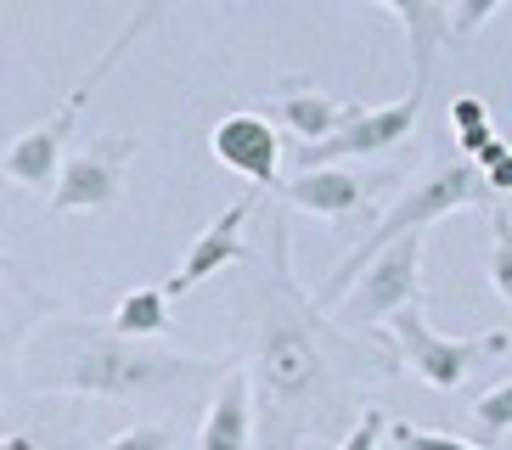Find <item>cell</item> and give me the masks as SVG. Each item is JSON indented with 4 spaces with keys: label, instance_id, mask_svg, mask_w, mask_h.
<instances>
[{
    "label": "cell",
    "instance_id": "cell-6",
    "mask_svg": "<svg viewBox=\"0 0 512 450\" xmlns=\"http://www.w3.org/2000/svg\"><path fill=\"white\" fill-rule=\"evenodd\" d=\"M417 287H422V237H406L366 265L355 293L332 310V327L361 332V327H377V321L389 327L400 310H417Z\"/></svg>",
    "mask_w": 512,
    "mask_h": 450
},
{
    "label": "cell",
    "instance_id": "cell-23",
    "mask_svg": "<svg viewBox=\"0 0 512 450\" xmlns=\"http://www.w3.org/2000/svg\"><path fill=\"white\" fill-rule=\"evenodd\" d=\"M490 17H501L496 0H479V6H451V34H456V45H462L473 29H484Z\"/></svg>",
    "mask_w": 512,
    "mask_h": 450
},
{
    "label": "cell",
    "instance_id": "cell-17",
    "mask_svg": "<svg viewBox=\"0 0 512 450\" xmlns=\"http://www.w3.org/2000/svg\"><path fill=\"white\" fill-rule=\"evenodd\" d=\"M490 287L512 304V220L501 209L490 220Z\"/></svg>",
    "mask_w": 512,
    "mask_h": 450
},
{
    "label": "cell",
    "instance_id": "cell-14",
    "mask_svg": "<svg viewBox=\"0 0 512 450\" xmlns=\"http://www.w3.org/2000/svg\"><path fill=\"white\" fill-rule=\"evenodd\" d=\"M355 113H361V102H338V96H327V90H316V85L287 90L282 102H276V119H282L293 135H304V147L332 141V135L344 130Z\"/></svg>",
    "mask_w": 512,
    "mask_h": 450
},
{
    "label": "cell",
    "instance_id": "cell-18",
    "mask_svg": "<svg viewBox=\"0 0 512 450\" xmlns=\"http://www.w3.org/2000/svg\"><path fill=\"white\" fill-rule=\"evenodd\" d=\"M400 450H484L473 439H451V434H434V428H417V422H394L389 428Z\"/></svg>",
    "mask_w": 512,
    "mask_h": 450
},
{
    "label": "cell",
    "instance_id": "cell-24",
    "mask_svg": "<svg viewBox=\"0 0 512 450\" xmlns=\"http://www.w3.org/2000/svg\"><path fill=\"white\" fill-rule=\"evenodd\" d=\"M0 450H34V439L29 434H6V445H0Z\"/></svg>",
    "mask_w": 512,
    "mask_h": 450
},
{
    "label": "cell",
    "instance_id": "cell-5",
    "mask_svg": "<svg viewBox=\"0 0 512 450\" xmlns=\"http://www.w3.org/2000/svg\"><path fill=\"white\" fill-rule=\"evenodd\" d=\"M389 338H394V349H400V360H406L422 383H434V389H462L473 366H484V360H496L512 349V332H501V327L484 332V338H439V332L422 321V310L394 315Z\"/></svg>",
    "mask_w": 512,
    "mask_h": 450
},
{
    "label": "cell",
    "instance_id": "cell-1",
    "mask_svg": "<svg viewBox=\"0 0 512 450\" xmlns=\"http://www.w3.org/2000/svg\"><path fill=\"white\" fill-rule=\"evenodd\" d=\"M259 332H254V450H299L310 434L338 428L361 377H389V355L321 321V304L293 276L287 225L271 231L259 270Z\"/></svg>",
    "mask_w": 512,
    "mask_h": 450
},
{
    "label": "cell",
    "instance_id": "cell-13",
    "mask_svg": "<svg viewBox=\"0 0 512 450\" xmlns=\"http://www.w3.org/2000/svg\"><path fill=\"white\" fill-rule=\"evenodd\" d=\"M383 12L406 29L411 45V90L428 96V74H434L439 45H456L451 34V6H422V0H383Z\"/></svg>",
    "mask_w": 512,
    "mask_h": 450
},
{
    "label": "cell",
    "instance_id": "cell-4",
    "mask_svg": "<svg viewBox=\"0 0 512 450\" xmlns=\"http://www.w3.org/2000/svg\"><path fill=\"white\" fill-rule=\"evenodd\" d=\"M152 17H158V6H141L130 23H124L119 34H113V45H107L102 57L91 62V74L79 79L74 90H68V102L51 113V119H40L34 130H23L6 147V158H0V169H6V180H17L23 192H40L51 203V192H57V180H62V164H68V141H74V130H79V113H85V102H91V90L107 79V68L124 57V45L136 40L141 29H147Z\"/></svg>",
    "mask_w": 512,
    "mask_h": 450
},
{
    "label": "cell",
    "instance_id": "cell-19",
    "mask_svg": "<svg viewBox=\"0 0 512 450\" xmlns=\"http://www.w3.org/2000/svg\"><path fill=\"white\" fill-rule=\"evenodd\" d=\"M383 428H389L383 405H366L361 417L349 422V434L338 439V450H383Z\"/></svg>",
    "mask_w": 512,
    "mask_h": 450
},
{
    "label": "cell",
    "instance_id": "cell-8",
    "mask_svg": "<svg viewBox=\"0 0 512 450\" xmlns=\"http://www.w3.org/2000/svg\"><path fill=\"white\" fill-rule=\"evenodd\" d=\"M417 113H422V96L411 90L406 102H389V107H361L344 130L321 141V147H304L299 152V169H332L344 158H377V152L400 147L411 130H417Z\"/></svg>",
    "mask_w": 512,
    "mask_h": 450
},
{
    "label": "cell",
    "instance_id": "cell-11",
    "mask_svg": "<svg viewBox=\"0 0 512 450\" xmlns=\"http://www.w3.org/2000/svg\"><path fill=\"white\" fill-rule=\"evenodd\" d=\"M254 214V192L248 197H237L220 220H209L203 225V237L192 242V254L181 259V270L164 282V293L175 299V293H192V287H203L214 276V270H226V265H242L248 259V248H242V220Z\"/></svg>",
    "mask_w": 512,
    "mask_h": 450
},
{
    "label": "cell",
    "instance_id": "cell-7",
    "mask_svg": "<svg viewBox=\"0 0 512 450\" xmlns=\"http://www.w3.org/2000/svg\"><path fill=\"white\" fill-rule=\"evenodd\" d=\"M136 158V135H91L68 152L62 180L51 192V214H96L113 209L124 192V164Z\"/></svg>",
    "mask_w": 512,
    "mask_h": 450
},
{
    "label": "cell",
    "instance_id": "cell-22",
    "mask_svg": "<svg viewBox=\"0 0 512 450\" xmlns=\"http://www.w3.org/2000/svg\"><path fill=\"white\" fill-rule=\"evenodd\" d=\"M445 124H451L456 135H473V130H490V113H484L479 96H456L451 113H445Z\"/></svg>",
    "mask_w": 512,
    "mask_h": 450
},
{
    "label": "cell",
    "instance_id": "cell-2",
    "mask_svg": "<svg viewBox=\"0 0 512 450\" xmlns=\"http://www.w3.org/2000/svg\"><path fill=\"white\" fill-rule=\"evenodd\" d=\"M23 377L29 389L46 394H96V400H136L164 383H197V377H226L220 360L152 349L136 338H119L113 327H85V321H51L23 349Z\"/></svg>",
    "mask_w": 512,
    "mask_h": 450
},
{
    "label": "cell",
    "instance_id": "cell-20",
    "mask_svg": "<svg viewBox=\"0 0 512 450\" xmlns=\"http://www.w3.org/2000/svg\"><path fill=\"white\" fill-rule=\"evenodd\" d=\"M175 439H169V428H158V422H136V428H124V434H113L102 450H169Z\"/></svg>",
    "mask_w": 512,
    "mask_h": 450
},
{
    "label": "cell",
    "instance_id": "cell-16",
    "mask_svg": "<svg viewBox=\"0 0 512 450\" xmlns=\"http://www.w3.org/2000/svg\"><path fill=\"white\" fill-rule=\"evenodd\" d=\"M473 434H479V445H501V439L512 434V383H496V389H484L479 400H473Z\"/></svg>",
    "mask_w": 512,
    "mask_h": 450
},
{
    "label": "cell",
    "instance_id": "cell-21",
    "mask_svg": "<svg viewBox=\"0 0 512 450\" xmlns=\"http://www.w3.org/2000/svg\"><path fill=\"white\" fill-rule=\"evenodd\" d=\"M479 169H484V180H490V192H512V147L501 135L479 152Z\"/></svg>",
    "mask_w": 512,
    "mask_h": 450
},
{
    "label": "cell",
    "instance_id": "cell-9",
    "mask_svg": "<svg viewBox=\"0 0 512 450\" xmlns=\"http://www.w3.org/2000/svg\"><path fill=\"white\" fill-rule=\"evenodd\" d=\"M209 152L220 158L226 169H237L248 186H271L276 169H282V135H276V124L265 119V113H226V119L209 130Z\"/></svg>",
    "mask_w": 512,
    "mask_h": 450
},
{
    "label": "cell",
    "instance_id": "cell-10",
    "mask_svg": "<svg viewBox=\"0 0 512 450\" xmlns=\"http://www.w3.org/2000/svg\"><path fill=\"white\" fill-rule=\"evenodd\" d=\"M377 180H389V175H361V169H338V164L332 169H299L293 180H282V197L293 209H310L332 225H355L366 214V203H372Z\"/></svg>",
    "mask_w": 512,
    "mask_h": 450
},
{
    "label": "cell",
    "instance_id": "cell-12",
    "mask_svg": "<svg viewBox=\"0 0 512 450\" xmlns=\"http://www.w3.org/2000/svg\"><path fill=\"white\" fill-rule=\"evenodd\" d=\"M197 450H254V377L242 366L220 377V394L209 400L197 428Z\"/></svg>",
    "mask_w": 512,
    "mask_h": 450
},
{
    "label": "cell",
    "instance_id": "cell-3",
    "mask_svg": "<svg viewBox=\"0 0 512 450\" xmlns=\"http://www.w3.org/2000/svg\"><path fill=\"white\" fill-rule=\"evenodd\" d=\"M490 197H496V192H490V180H484V169L473 164V158H451V152L434 158V164L422 169L406 192L394 197L389 209L377 214V225L366 231L361 248H355V254H349L344 265L316 287V304L332 315L349 293H355V282L366 276V265H372L383 248H394V242H406V237H422L434 220H445V214H456V209H484Z\"/></svg>",
    "mask_w": 512,
    "mask_h": 450
},
{
    "label": "cell",
    "instance_id": "cell-15",
    "mask_svg": "<svg viewBox=\"0 0 512 450\" xmlns=\"http://www.w3.org/2000/svg\"><path fill=\"white\" fill-rule=\"evenodd\" d=\"M169 327H175V315H169L164 287H136V293H124V299L113 304V332H119V338L147 344V338H164Z\"/></svg>",
    "mask_w": 512,
    "mask_h": 450
}]
</instances>
